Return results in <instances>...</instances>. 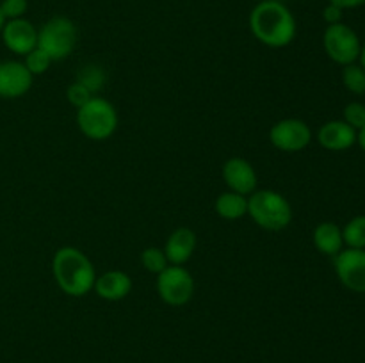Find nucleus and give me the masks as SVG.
<instances>
[{
  "instance_id": "nucleus-19",
  "label": "nucleus",
  "mask_w": 365,
  "mask_h": 363,
  "mask_svg": "<svg viewBox=\"0 0 365 363\" xmlns=\"http://www.w3.org/2000/svg\"><path fill=\"white\" fill-rule=\"evenodd\" d=\"M342 238L346 248L365 249V216H356L342 228Z\"/></svg>"
},
{
  "instance_id": "nucleus-21",
  "label": "nucleus",
  "mask_w": 365,
  "mask_h": 363,
  "mask_svg": "<svg viewBox=\"0 0 365 363\" xmlns=\"http://www.w3.org/2000/svg\"><path fill=\"white\" fill-rule=\"evenodd\" d=\"M141 263H143V267H145V269L152 274H160L168 265H170L164 249L153 248V246L152 248L143 249Z\"/></svg>"
},
{
  "instance_id": "nucleus-13",
  "label": "nucleus",
  "mask_w": 365,
  "mask_h": 363,
  "mask_svg": "<svg viewBox=\"0 0 365 363\" xmlns=\"http://www.w3.org/2000/svg\"><path fill=\"white\" fill-rule=\"evenodd\" d=\"M356 134L359 132L344 120H331L321 125L317 130V142L328 152H346L356 144Z\"/></svg>"
},
{
  "instance_id": "nucleus-6",
  "label": "nucleus",
  "mask_w": 365,
  "mask_h": 363,
  "mask_svg": "<svg viewBox=\"0 0 365 363\" xmlns=\"http://www.w3.org/2000/svg\"><path fill=\"white\" fill-rule=\"evenodd\" d=\"M195 278L184 265H168L163 273L157 274V292L166 305H187L195 295Z\"/></svg>"
},
{
  "instance_id": "nucleus-11",
  "label": "nucleus",
  "mask_w": 365,
  "mask_h": 363,
  "mask_svg": "<svg viewBox=\"0 0 365 363\" xmlns=\"http://www.w3.org/2000/svg\"><path fill=\"white\" fill-rule=\"evenodd\" d=\"M223 180L227 184L228 191L237 192V194L250 196L253 191H257V171L250 160L242 159V157H232L223 164Z\"/></svg>"
},
{
  "instance_id": "nucleus-12",
  "label": "nucleus",
  "mask_w": 365,
  "mask_h": 363,
  "mask_svg": "<svg viewBox=\"0 0 365 363\" xmlns=\"http://www.w3.org/2000/svg\"><path fill=\"white\" fill-rule=\"evenodd\" d=\"M0 36L6 48L16 56L25 57L38 46V28L25 18L7 20Z\"/></svg>"
},
{
  "instance_id": "nucleus-24",
  "label": "nucleus",
  "mask_w": 365,
  "mask_h": 363,
  "mask_svg": "<svg viewBox=\"0 0 365 363\" xmlns=\"http://www.w3.org/2000/svg\"><path fill=\"white\" fill-rule=\"evenodd\" d=\"M93 93L89 91L88 88H84V85L81 84V82L75 80L73 84L70 85V88L66 89V98L68 102L71 103V105L75 107V109H81L82 105H86V103L89 102V100L93 98Z\"/></svg>"
},
{
  "instance_id": "nucleus-29",
  "label": "nucleus",
  "mask_w": 365,
  "mask_h": 363,
  "mask_svg": "<svg viewBox=\"0 0 365 363\" xmlns=\"http://www.w3.org/2000/svg\"><path fill=\"white\" fill-rule=\"evenodd\" d=\"M359 60H360V66H362L364 70H365V43H362V48H360Z\"/></svg>"
},
{
  "instance_id": "nucleus-2",
  "label": "nucleus",
  "mask_w": 365,
  "mask_h": 363,
  "mask_svg": "<svg viewBox=\"0 0 365 363\" xmlns=\"http://www.w3.org/2000/svg\"><path fill=\"white\" fill-rule=\"evenodd\" d=\"M52 274L57 287L71 298H82L95 287V265L84 251L73 246H64L53 253Z\"/></svg>"
},
{
  "instance_id": "nucleus-28",
  "label": "nucleus",
  "mask_w": 365,
  "mask_h": 363,
  "mask_svg": "<svg viewBox=\"0 0 365 363\" xmlns=\"http://www.w3.org/2000/svg\"><path fill=\"white\" fill-rule=\"evenodd\" d=\"M356 142H359L360 148L365 152V127L362 128V130H359V134H356Z\"/></svg>"
},
{
  "instance_id": "nucleus-22",
  "label": "nucleus",
  "mask_w": 365,
  "mask_h": 363,
  "mask_svg": "<svg viewBox=\"0 0 365 363\" xmlns=\"http://www.w3.org/2000/svg\"><path fill=\"white\" fill-rule=\"evenodd\" d=\"M52 63H53V60L50 59L48 53L43 52V50L38 48V46H36L32 52H29L27 56H25V60H24L25 68L31 71L32 77H34V75L46 73V71H48V68H50V64H52Z\"/></svg>"
},
{
  "instance_id": "nucleus-18",
  "label": "nucleus",
  "mask_w": 365,
  "mask_h": 363,
  "mask_svg": "<svg viewBox=\"0 0 365 363\" xmlns=\"http://www.w3.org/2000/svg\"><path fill=\"white\" fill-rule=\"evenodd\" d=\"M75 80L81 82L84 88H88L89 91L96 96L100 91H102L103 85H106L107 73L102 66L89 63V64H84V66L78 68L77 78H75Z\"/></svg>"
},
{
  "instance_id": "nucleus-4",
  "label": "nucleus",
  "mask_w": 365,
  "mask_h": 363,
  "mask_svg": "<svg viewBox=\"0 0 365 363\" xmlns=\"http://www.w3.org/2000/svg\"><path fill=\"white\" fill-rule=\"evenodd\" d=\"M120 117L113 103L93 96L86 105L77 109V127L91 141H106L116 132Z\"/></svg>"
},
{
  "instance_id": "nucleus-30",
  "label": "nucleus",
  "mask_w": 365,
  "mask_h": 363,
  "mask_svg": "<svg viewBox=\"0 0 365 363\" xmlns=\"http://www.w3.org/2000/svg\"><path fill=\"white\" fill-rule=\"evenodd\" d=\"M6 16H4L2 14V11H0V32H2V28H4V25H6Z\"/></svg>"
},
{
  "instance_id": "nucleus-16",
  "label": "nucleus",
  "mask_w": 365,
  "mask_h": 363,
  "mask_svg": "<svg viewBox=\"0 0 365 363\" xmlns=\"http://www.w3.org/2000/svg\"><path fill=\"white\" fill-rule=\"evenodd\" d=\"M314 246L321 255L335 256L344 249V238H342V228L331 221H324L314 228L312 233Z\"/></svg>"
},
{
  "instance_id": "nucleus-23",
  "label": "nucleus",
  "mask_w": 365,
  "mask_h": 363,
  "mask_svg": "<svg viewBox=\"0 0 365 363\" xmlns=\"http://www.w3.org/2000/svg\"><path fill=\"white\" fill-rule=\"evenodd\" d=\"M342 120L349 125V127L355 128L356 132L362 130L365 127V105L360 102H351L344 107V112H342Z\"/></svg>"
},
{
  "instance_id": "nucleus-20",
  "label": "nucleus",
  "mask_w": 365,
  "mask_h": 363,
  "mask_svg": "<svg viewBox=\"0 0 365 363\" xmlns=\"http://www.w3.org/2000/svg\"><path fill=\"white\" fill-rule=\"evenodd\" d=\"M342 84L353 95H364L365 93V70L360 64L353 63L342 66Z\"/></svg>"
},
{
  "instance_id": "nucleus-8",
  "label": "nucleus",
  "mask_w": 365,
  "mask_h": 363,
  "mask_svg": "<svg viewBox=\"0 0 365 363\" xmlns=\"http://www.w3.org/2000/svg\"><path fill=\"white\" fill-rule=\"evenodd\" d=\"M269 141L284 153L303 152L312 141V130L298 117H285L277 121L269 130Z\"/></svg>"
},
{
  "instance_id": "nucleus-5",
  "label": "nucleus",
  "mask_w": 365,
  "mask_h": 363,
  "mask_svg": "<svg viewBox=\"0 0 365 363\" xmlns=\"http://www.w3.org/2000/svg\"><path fill=\"white\" fill-rule=\"evenodd\" d=\"M77 46V27L66 16H53L38 31V48L52 60H63Z\"/></svg>"
},
{
  "instance_id": "nucleus-26",
  "label": "nucleus",
  "mask_w": 365,
  "mask_h": 363,
  "mask_svg": "<svg viewBox=\"0 0 365 363\" xmlns=\"http://www.w3.org/2000/svg\"><path fill=\"white\" fill-rule=\"evenodd\" d=\"M342 13L344 9H341L339 6H334V4H328L323 11V18L328 25H335V23H341L342 21Z\"/></svg>"
},
{
  "instance_id": "nucleus-3",
  "label": "nucleus",
  "mask_w": 365,
  "mask_h": 363,
  "mask_svg": "<svg viewBox=\"0 0 365 363\" xmlns=\"http://www.w3.org/2000/svg\"><path fill=\"white\" fill-rule=\"evenodd\" d=\"M248 216L262 230L280 231L291 224L292 206L282 192L257 189L248 196Z\"/></svg>"
},
{
  "instance_id": "nucleus-14",
  "label": "nucleus",
  "mask_w": 365,
  "mask_h": 363,
  "mask_svg": "<svg viewBox=\"0 0 365 363\" xmlns=\"http://www.w3.org/2000/svg\"><path fill=\"white\" fill-rule=\"evenodd\" d=\"M93 290L103 301H121V299H125L132 292V278L125 270H107V273L96 276Z\"/></svg>"
},
{
  "instance_id": "nucleus-27",
  "label": "nucleus",
  "mask_w": 365,
  "mask_h": 363,
  "mask_svg": "<svg viewBox=\"0 0 365 363\" xmlns=\"http://www.w3.org/2000/svg\"><path fill=\"white\" fill-rule=\"evenodd\" d=\"M334 6H339L341 9H355V7L365 6V0H328Z\"/></svg>"
},
{
  "instance_id": "nucleus-7",
  "label": "nucleus",
  "mask_w": 365,
  "mask_h": 363,
  "mask_svg": "<svg viewBox=\"0 0 365 363\" xmlns=\"http://www.w3.org/2000/svg\"><path fill=\"white\" fill-rule=\"evenodd\" d=\"M323 46L327 56L334 63L348 66L359 60L362 43H360L359 34L349 25L341 21V23L328 25L323 34Z\"/></svg>"
},
{
  "instance_id": "nucleus-9",
  "label": "nucleus",
  "mask_w": 365,
  "mask_h": 363,
  "mask_svg": "<svg viewBox=\"0 0 365 363\" xmlns=\"http://www.w3.org/2000/svg\"><path fill=\"white\" fill-rule=\"evenodd\" d=\"M335 274L348 290L365 294V249L346 248L334 256Z\"/></svg>"
},
{
  "instance_id": "nucleus-1",
  "label": "nucleus",
  "mask_w": 365,
  "mask_h": 363,
  "mask_svg": "<svg viewBox=\"0 0 365 363\" xmlns=\"http://www.w3.org/2000/svg\"><path fill=\"white\" fill-rule=\"evenodd\" d=\"M250 31L253 38L269 48L291 45L298 32L294 14L278 0H262L250 13Z\"/></svg>"
},
{
  "instance_id": "nucleus-17",
  "label": "nucleus",
  "mask_w": 365,
  "mask_h": 363,
  "mask_svg": "<svg viewBox=\"0 0 365 363\" xmlns=\"http://www.w3.org/2000/svg\"><path fill=\"white\" fill-rule=\"evenodd\" d=\"M216 214L225 221H237L248 216V196L237 194V192H221L214 203Z\"/></svg>"
},
{
  "instance_id": "nucleus-10",
  "label": "nucleus",
  "mask_w": 365,
  "mask_h": 363,
  "mask_svg": "<svg viewBox=\"0 0 365 363\" xmlns=\"http://www.w3.org/2000/svg\"><path fill=\"white\" fill-rule=\"evenodd\" d=\"M32 75L20 60H2L0 63V98H21L32 88Z\"/></svg>"
},
{
  "instance_id": "nucleus-15",
  "label": "nucleus",
  "mask_w": 365,
  "mask_h": 363,
  "mask_svg": "<svg viewBox=\"0 0 365 363\" xmlns=\"http://www.w3.org/2000/svg\"><path fill=\"white\" fill-rule=\"evenodd\" d=\"M196 233L187 226L177 228L173 233L168 237L166 244H164V253L170 262V265H184L191 260V256L196 251Z\"/></svg>"
},
{
  "instance_id": "nucleus-25",
  "label": "nucleus",
  "mask_w": 365,
  "mask_h": 363,
  "mask_svg": "<svg viewBox=\"0 0 365 363\" xmlns=\"http://www.w3.org/2000/svg\"><path fill=\"white\" fill-rule=\"evenodd\" d=\"M29 2L27 0H2L0 2V11L6 16V20H16V18H24L27 13Z\"/></svg>"
}]
</instances>
